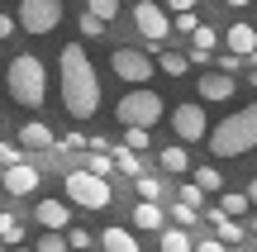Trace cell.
Returning <instances> with one entry per match:
<instances>
[{"instance_id":"obj_27","label":"cell","mask_w":257,"mask_h":252,"mask_svg":"<svg viewBox=\"0 0 257 252\" xmlns=\"http://www.w3.org/2000/svg\"><path fill=\"white\" fill-rule=\"evenodd\" d=\"M86 15H95L100 24H110V19L119 15V0H86Z\"/></svg>"},{"instance_id":"obj_44","label":"cell","mask_w":257,"mask_h":252,"mask_svg":"<svg viewBox=\"0 0 257 252\" xmlns=\"http://www.w3.org/2000/svg\"><path fill=\"white\" fill-rule=\"evenodd\" d=\"M15 252H24V247H15Z\"/></svg>"},{"instance_id":"obj_18","label":"cell","mask_w":257,"mask_h":252,"mask_svg":"<svg viewBox=\"0 0 257 252\" xmlns=\"http://www.w3.org/2000/svg\"><path fill=\"white\" fill-rule=\"evenodd\" d=\"M153 72L186 76V72H191V62H186V53H172V48H162V53H157V67H153Z\"/></svg>"},{"instance_id":"obj_37","label":"cell","mask_w":257,"mask_h":252,"mask_svg":"<svg viewBox=\"0 0 257 252\" xmlns=\"http://www.w3.org/2000/svg\"><path fill=\"white\" fill-rule=\"evenodd\" d=\"M195 219H200V214H195V209H186V205H176V228H191Z\"/></svg>"},{"instance_id":"obj_19","label":"cell","mask_w":257,"mask_h":252,"mask_svg":"<svg viewBox=\"0 0 257 252\" xmlns=\"http://www.w3.org/2000/svg\"><path fill=\"white\" fill-rule=\"evenodd\" d=\"M157 162H162V171H172V176H181V171L191 167V157H186V148H181V143L162 148V152H157Z\"/></svg>"},{"instance_id":"obj_32","label":"cell","mask_w":257,"mask_h":252,"mask_svg":"<svg viewBox=\"0 0 257 252\" xmlns=\"http://www.w3.org/2000/svg\"><path fill=\"white\" fill-rule=\"evenodd\" d=\"M167 24H172L176 34H186V38H191L195 29H200V19H195V10H186V15H176V19H167Z\"/></svg>"},{"instance_id":"obj_30","label":"cell","mask_w":257,"mask_h":252,"mask_svg":"<svg viewBox=\"0 0 257 252\" xmlns=\"http://www.w3.org/2000/svg\"><path fill=\"white\" fill-rule=\"evenodd\" d=\"M148 143H153V133H148V129H124V148L128 152H148Z\"/></svg>"},{"instance_id":"obj_29","label":"cell","mask_w":257,"mask_h":252,"mask_svg":"<svg viewBox=\"0 0 257 252\" xmlns=\"http://www.w3.org/2000/svg\"><path fill=\"white\" fill-rule=\"evenodd\" d=\"M62 243H67V247H76V252H91V247H95V233H91V228H67Z\"/></svg>"},{"instance_id":"obj_33","label":"cell","mask_w":257,"mask_h":252,"mask_svg":"<svg viewBox=\"0 0 257 252\" xmlns=\"http://www.w3.org/2000/svg\"><path fill=\"white\" fill-rule=\"evenodd\" d=\"M53 148H57V152H76V148H86V133H76V129H72L67 138H57Z\"/></svg>"},{"instance_id":"obj_1","label":"cell","mask_w":257,"mask_h":252,"mask_svg":"<svg viewBox=\"0 0 257 252\" xmlns=\"http://www.w3.org/2000/svg\"><path fill=\"white\" fill-rule=\"evenodd\" d=\"M57 67H62V110L72 114V119H91V114L100 110V76H95L86 48L67 43L62 57H57Z\"/></svg>"},{"instance_id":"obj_34","label":"cell","mask_w":257,"mask_h":252,"mask_svg":"<svg viewBox=\"0 0 257 252\" xmlns=\"http://www.w3.org/2000/svg\"><path fill=\"white\" fill-rule=\"evenodd\" d=\"M38 252H67L62 233H43V238H38Z\"/></svg>"},{"instance_id":"obj_11","label":"cell","mask_w":257,"mask_h":252,"mask_svg":"<svg viewBox=\"0 0 257 252\" xmlns=\"http://www.w3.org/2000/svg\"><path fill=\"white\" fill-rule=\"evenodd\" d=\"M205 219L214 224V243H224V247H238L243 238H248V228H243L238 219H224L219 209H205Z\"/></svg>"},{"instance_id":"obj_15","label":"cell","mask_w":257,"mask_h":252,"mask_svg":"<svg viewBox=\"0 0 257 252\" xmlns=\"http://www.w3.org/2000/svg\"><path fill=\"white\" fill-rule=\"evenodd\" d=\"M233 91H238V81L224 76V72H205L200 76V100H229Z\"/></svg>"},{"instance_id":"obj_10","label":"cell","mask_w":257,"mask_h":252,"mask_svg":"<svg viewBox=\"0 0 257 252\" xmlns=\"http://www.w3.org/2000/svg\"><path fill=\"white\" fill-rule=\"evenodd\" d=\"M5 190H10V195H29V190H38V167H34V162H15V167H5Z\"/></svg>"},{"instance_id":"obj_12","label":"cell","mask_w":257,"mask_h":252,"mask_svg":"<svg viewBox=\"0 0 257 252\" xmlns=\"http://www.w3.org/2000/svg\"><path fill=\"white\" fill-rule=\"evenodd\" d=\"M34 219L48 228V233H62V228H67V219H72V209H67V200H38Z\"/></svg>"},{"instance_id":"obj_41","label":"cell","mask_w":257,"mask_h":252,"mask_svg":"<svg viewBox=\"0 0 257 252\" xmlns=\"http://www.w3.org/2000/svg\"><path fill=\"white\" fill-rule=\"evenodd\" d=\"M19 29H15V15H0V38H15Z\"/></svg>"},{"instance_id":"obj_16","label":"cell","mask_w":257,"mask_h":252,"mask_svg":"<svg viewBox=\"0 0 257 252\" xmlns=\"http://www.w3.org/2000/svg\"><path fill=\"white\" fill-rule=\"evenodd\" d=\"M95 243H100V252H138V238L128 228H105Z\"/></svg>"},{"instance_id":"obj_2","label":"cell","mask_w":257,"mask_h":252,"mask_svg":"<svg viewBox=\"0 0 257 252\" xmlns=\"http://www.w3.org/2000/svg\"><path fill=\"white\" fill-rule=\"evenodd\" d=\"M205 138H210L214 157H243V152H252V143H257V105L233 110L229 119H219V129H210Z\"/></svg>"},{"instance_id":"obj_39","label":"cell","mask_w":257,"mask_h":252,"mask_svg":"<svg viewBox=\"0 0 257 252\" xmlns=\"http://www.w3.org/2000/svg\"><path fill=\"white\" fill-rule=\"evenodd\" d=\"M191 252H229V247L214 243V238H205V243H191Z\"/></svg>"},{"instance_id":"obj_42","label":"cell","mask_w":257,"mask_h":252,"mask_svg":"<svg viewBox=\"0 0 257 252\" xmlns=\"http://www.w3.org/2000/svg\"><path fill=\"white\" fill-rule=\"evenodd\" d=\"M224 5H252V0H224Z\"/></svg>"},{"instance_id":"obj_8","label":"cell","mask_w":257,"mask_h":252,"mask_svg":"<svg viewBox=\"0 0 257 252\" xmlns=\"http://www.w3.org/2000/svg\"><path fill=\"white\" fill-rule=\"evenodd\" d=\"M110 67H114V76L128 81V86H148V81H153V57L138 53V48H114Z\"/></svg>"},{"instance_id":"obj_13","label":"cell","mask_w":257,"mask_h":252,"mask_svg":"<svg viewBox=\"0 0 257 252\" xmlns=\"http://www.w3.org/2000/svg\"><path fill=\"white\" fill-rule=\"evenodd\" d=\"M19 143H24L29 152H53V129H48L43 119H24V129H19Z\"/></svg>"},{"instance_id":"obj_23","label":"cell","mask_w":257,"mask_h":252,"mask_svg":"<svg viewBox=\"0 0 257 252\" xmlns=\"http://www.w3.org/2000/svg\"><path fill=\"white\" fill-rule=\"evenodd\" d=\"M162 252H191V233L186 228H162Z\"/></svg>"},{"instance_id":"obj_9","label":"cell","mask_w":257,"mask_h":252,"mask_svg":"<svg viewBox=\"0 0 257 252\" xmlns=\"http://www.w3.org/2000/svg\"><path fill=\"white\" fill-rule=\"evenodd\" d=\"M172 129H176V138H181V148H186V143H200L205 133H210L205 105H176V110H172Z\"/></svg>"},{"instance_id":"obj_40","label":"cell","mask_w":257,"mask_h":252,"mask_svg":"<svg viewBox=\"0 0 257 252\" xmlns=\"http://www.w3.org/2000/svg\"><path fill=\"white\" fill-rule=\"evenodd\" d=\"M200 5V0H167V10H172V15H186V10H195Z\"/></svg>"},{"instance_id":"obj_22","label":"cell","mask_w":257,"mask_h":252,"mask_svg":"<svg viewBox=\"0 0 257 252\" xmlns=\"http://www.w3.org/2000/svg\"><path fill=\"white\" fill-rule=\"evenodd\" d=\"M134 190L148 200V205H157V195H162V181H157V176H148V171H138V176H134Z\"/></svg>"},{"instance_id":"obj_14","label":"cell","mask_w":257,"mask_h":252,"mask_svg":"<svg viewBox=\"0 0 257 252\" xmlns=\"http://www.w3.org/2000/svg\"><path fill=\"white\" fill-rule=\"evenodd\" d=\"M224 43H229L233 57H243V62H248V57L257 53V29H252V24H233L229 34H224Z\"/></svg>"},{"instance_id":"obj_5","label":"cell","mask_w":257,"mask_h":252,"mask_svg":"<svg viewBox=\"0 0 257 252\" xmlns=\"http://www.w3.org/2000/svg\"><path fill=\"white\" fill-rule=\"evenodd\" d=\"M114 200L110 181L91 176V171H67V205H81V209H105Z\"/></svg>"},{"instance_id":"obj_24","label":"cell","mask_w":257,"mask_h":252,"mask_svg":"<svg viewBox=\"0 0 257 252\" xmlns=\"http://www.w3.org/2000/svg\"><path fill=\"white\" fill-rule=\"evenodd\" d=\"M176 205H186V209H195V214H200V205H205L200 186H195V181H181V190H176Z\"/></svg>"},{"instance_id":"obj_26","label":"cell","mask_w":257,"mask_h":252,"mask_svg":"<svg viewBox=\"0 0 257 252\" xmlns=\"http://www.w3.org/2000/svg\"><path fill=\"white\" fill-rule=\"evenodd\" d=\"M195 186H200V195H210V190H219V195H224V176L214 167H200V171H195Z\"/></svg>"},{"instance_id":"obj_21","label":"cell","mask_w":257,"mask_h":252,"mask_svg":"<svg viewBox=\"0 0 257 252\" xmlns=\"http://www.w3.org/2000/svg\"><path fill=\"white\" fill-rule=\"evenodd\" d=\"M110 162H114V171H124V176H138V171H143L138 152H128V148H110Z\"/></svg>"},{"instance_id":"obj_3","label":"cell","mask_w":257,"mask_h":252,"mask_svg":"<svg viewBox=\"0 0 257 252\" xmlns=\"http://www.w3.org/2000/svg\"><path fill=\"white\" fill-rule=\"evenodd\" d=\"M5 81H10L15 105H24V110H43V100H48V72H43V57L19 53L15 62L5 67Z\"/></svg>"},{"instance_id":"obj_28","label":"cell","mask_w":257,"mask_h":252,"mask_svg":"<svg viewBox=\"0 0 257 252\" xmlns=\"http://www.w3.org/2000/svg\"><path fill=\"white\" fill-rule=\"evenodd\" d=\"M214 43H219V34H214L210 24H200V29L191 34V48H195V53H214Z\"/></svg>"},{"instance_id":"obj_20","label":"cell","mask_w":257,"mask_h":252,"mask_svg":"<svg viewBox=\"0 0 257 252\" xmlns=\"http://www.w3.org/2000/svg\"><path fill=\"white\" fill-rule=\"evenodd\" d=\"M214 209H219L224 219H243V214H248V195L229 190V195H219V205H214Z\"/></svg>"},{"instance_id":"obj_31","label":"cell","mask_w":257,"mask_h":252,"mask_svg":"<svg viewBox=\"0 0 257 252\" xmlns=\"http://www.w3.org/2000/svg\"><path fill=\"white\" fill-rule=\"evenodd\" d=\"M24 238V228H19L15 214H0V243H19Z\"/></svg>"},{"instance_id":"obj_25","label":"cell","mask_w":257,"mask_h":252,"mask_svg":"<svg viewBox=\"0 0 257 252\" xmlns=\"http://www.w3.org/2000/svg\"><path fill=\"white\" fill-rule=\"evenodd\" d=\"M81 171H91V176H110V171H114V162H110V148H105V152H91V157H86V167Z\"/></svg>"},{"instance_id":"obj_17","label":"cell","mask_w":257,"mask_h":252,"mask_svg":"<svg viewBox=\"0 0 257 252\" xmlns=\"http://www.w3.org/2000/svg\"><path fill=\"white\" fill-rule=\"evenodd\" d=\"M134 224L148 228V233H162L167 214H162V205H148V200H138V205H134Z\"/></svg>"},{"instance_id":"obj_43","label":"cell","mask_w":257,"mask_h":252,"mask_svg":"<svg viewBox=\"0 0 257 252\" xmlns=\"http://www.w3.org/2000/svg\"><path fill=\"white\" fill-rule=\"evenodd\" d=\"M229 252H252V247H243V243H238V247H229Z\"/></svg>"},{"instance_id":"obj_6","label":"cell","mask_w":257,"mask_h":252,"mask_svg":"<svg viewBox=\"0 0 257 252\" xmlns=\"http://www.w3.org/2000/svg\"><path fill=\"white\" fill-rule=\"evenodd\" d=\"M62 24V0H19L15 29H29V34H53Z\"/></svg>"},{"instance_id":"obj_35","label":"cell","mask_w":257,"mask_h":252,"mask_svg":"<svg viewBox=\"0 0 257 252\" xmlns=\"http://www.w3.org/2000/svg\"><path fill=\"white\" fill-rule=\"evenodd\" d=\"M15 162H24V152L15 143H0V167H15Z\"/></svg>"},{"instance_id":"obj_36","label":"cell","mask_w":257,"mask_h":252,"mask_svg":"<svg viewBox=\"0 0 257 252\" xmlns=\"http://www.w3.org/2000/svg\"><path fill=\"white\" fill-rule=\"evenodd\" d=\"M81 34H86V38H100V34H105V24H100L95 15H81Z\"/></svg>"},{"instance_id":"obj_4","label":"cell","mask_w":257,"mask_h":252,"mask_svg":"<svg viewBox=\"0 0 257 252\" xmlns=\"http://www.w3.org/2000/svg\"><path fill=\"white\" fill-rule=\"evenodd\" d=\"M114 114H119L124 129H153V124L167 114V100L157 91H148V86H134V91L114 105Z\"/></svg>"},{"instance_id":"obj_38","label":"cell","mask_w":257,"mask_h":252,"mask_svg":"<svg viewBox=\"0 0 257 252\" xmlns=\"http://www.w3.org/2000/svg\"><path fill=\"white\" fill-rule=\"evenodd\" d=\"M238 67H243V57H233V53H224V57H219V72H224V76H233Z\"/></svg>"},{"instance_id":"obj_7","label":"cell","mask_w":257,"mask_h":252,"mask_svg":"<svg viewBox=\"0 0 257 252\" xmlns=\"http://www.w3.org/2000/svg\"><path fill=\"white\" fill-rule=\"evenodd\" d=\"M134 24H138V34L148 38V48H153V53H162V48H167L172 24H167V10H162V5H153V0H138V5H134Z\"/></svg>"}]
</instances>
